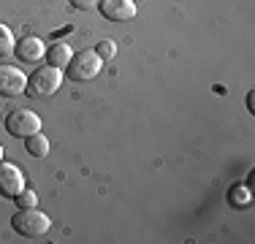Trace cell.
<instances>
[{"instance_id": "1", "label": "cell", "mask_w": 255, "mask_h": 244, "mask_svg": "<svg viewBox=\"0 0 255 244\" xmlns=\"http://www.w3.org/2000/svg\"><path fill=\"white\" fill-rule=\"evenodd\" d=\"M11 228H14L19 236H25V239H41V236L49 234L52 220L41 209L30 206V209H19L14 217H11Z\"/></svg>"}, {"instance_id": "2", "label": "cell", "mask_w": 255, "mask_h": 244, "mask_svg": "<svg viewBox=\"0 0 255 244\" xmlns=\"http://www.w3.org/2000/svg\"><path fill=\"white\" fill-rule=\"evenodd\" d=\"M60 84H63V68L44 65V68H38V71L33 73V76H27L25 95L35 98V101H41V98H49V95L57 93Z\"/></svg>"}, {"instance_id": "3", "label": "cell", "mask_w": 255, "mask_h": 244, "mask_svg": "<svg viewBox=\"0 0 255 244\" xmlns=\"http://www.w3.org/2000/svg\"><path fill=\"white\" fill-rule=\"evenodd\" d=\"M101 68H103V60L98 57V52L95 49H82L65 65V76L71 82H90V79H95L101 73Z\"/></svg>"}, {"instance_id": "4", "label": "cell", "mask_w": 255, "mask_h": 244, "mask_svg": "<svg viewBox=\"0 0 255 244\" xmlns=\"http://www.w3.org/2000/svg\"><path fill=\"white\" fill-rule=\"evenodd\" d=\"M5 130L14 138H27L41 130V117L35 112H30V109H16V112H11L5 117Z\"/></svg>"}, {"instance_id": "5", "label": "cell", "mask_w": 255, "mask_h": 244, "mask_svg": "<svg viewBox=\"0 0 255 244\" xmlns=\"http://www.w3.org/2000/svg\"><path fill=\"white\" fill-rule=\"evenodd\" d=\"M25 190V171L14 163L0 160V195L3 198H16Z\"/></svg>"}, {"instance_id": "6", "label": "cell", "mask_w": 255, "mask_h": 244, "mask_svg": "<svg viewBox=\"0 0 255 244\" xmlns=\"http://www.w3.org/2000/svg\"><path fill=\"white\" fill-rule=\"evenodd\" d=\"M27 87V76L16 65H0V95L14 98L22 95Z\"/></svg>"}, {"instance_id": "7", "label": "cell", "mask_w": 255, "mask_h": 244, "mask_svg": "<svg viewBox=\"0 0 255 244\" xmlns=\"http://www.w3.org/2000/svg\"><path fill=\"white\" fill-rule=\"evenodd\" d=\"M98 8L109 22H130L136 16V0H101Z\"/></svg>"}, {"instance_id": "8", "label": "cell", "mask_w": 255, "mask_h": 244, "mask_svg": "<svg viewBox=\"0 0 255 244\" xmlns=\"http://www.w3.org/2000/svg\"><path fill=\"white\" fill-rule=\"evenodd\" d=\"M16 57L22 60V63H38V60L46 57V46L41 38H35V35H27V38H22L19 44H16Z\"/></svg>"}, {"instance_id": "9", "label": "cell", "mask_w": 255, "mask_h": 244, "mask_svg": "<svg viewBox=\"0 0 255 244\" xmlns=\"http://www.w3.org/2000/svg\"><path fill=\"white\" fill-rule=\"evenodd\" d=\"M71 57H74V49H71V44H65V41H57V44H52L46 49V63L54 65V68H65L71 63Z\"/></svg>"}, {"instance_id": "10", "label": "cell", "mask_w": 255, "mask_h": 244, "mask_svg": "<svg viewBox=\"0 0 255 244\" xmlns=\"http://www.w3.org/2000/svg\"><path fill=\"white\" fill-rule=\"evenodd\" d=\"M25 152L33 155V157H46L49 155V138H46L41 130L33 133V136H27L25 138Z\"/></svg>"}, {"instance_id": "11", "label": "cell", "mask_w": 255, "mask_h": 244, "mask_svg": "<svg viewBox=\"0 0 255 244\" xmlns=\"http://www.w3.org/2000/svg\"><path fill=\"white\" fill-rule=\"evenodd\" d=\"M14 49H16L14 33H11V30L5 27L3 22H0V57H8V54H14Z\"/></svg>"}, {"instance_id": "12", "label": "cell", "mask_w": 255, "mask_h": 244, "mask_svg": "<svg viewBox=\"0 0 255 244\" xmlns=\"http://www.w3.org/2000/svg\"><path fill=\"white\" fill-rule=\"evenodd\" d=\"M231 204L234 206H247L250 204V190H247V185H234L231 187Z\"/></svg>"}, {"instance_id": "13", "label": "cell", "mask_w": 255, "mask_h": 244, "mask_svg": "<svg viewBox=\"0 0 255 244\" xmlns=\"http://www.w3.org/2000/svg\"><path fill=\"white\" fill-rule=\"evenodd\" d=\"M95 52H98V57L106 63V60H114V54H117V44H114L112 38H106V41H101V44L95 46Z\"/></svg>"}, {"instance_id": "14", "label": "cell", "mask_w": 255, "mask_h": 244, "mask_svg": "<svg viewBox=\"0 0 255 244\" xmlns=\"http://www.w3.org/2000/svg\"><path fill=\"white\" fill-rule=\"evenodd\" d=\"M16 204H19V209H30V206H35L38 204V195H35L33 190H22L19 195H16Z\"/></svg>"}, {"instance_id": "15", "label": "cell", "mask_w": 255, "mask_h": 244, "mask_svg": "<svg viewBox=\"0 0 255 244\" xmlns=\"http://www.w3.org/2000/svg\"><path fill=\"white\" fill-rule=\"evenodd\" d=\"M101 0H71V5L74 8H79V11H90V8H95Z\"/></svg>"}, {"instance_id": "16", "label": "cell", "mask_w": 255, "mask_h": 244, "mask_svg": "<svg viewBox=\"0 0 255 244\" xmlns=\"http://www.w3.org/2000/svg\"><path fill=\"white\" fill-rule=\"evenodd\" d=\"M247 109H250V112L255 114V106H253V93H247Z\"/></svg>"}, {"instance_id": "17", "label": "cell", "mask_w": 255, "mask_h": 244, "mask_svg": "<svg viewBox=\"0 0 255 244\" xmlns=\"http://www.w3.org/2000/svg\"><path fill=\"white\" fill-rule=\"evenodd\" d=\"M3 152H5V149H3V144H0V160H3Z\"/></svg>"}]
</instances>
